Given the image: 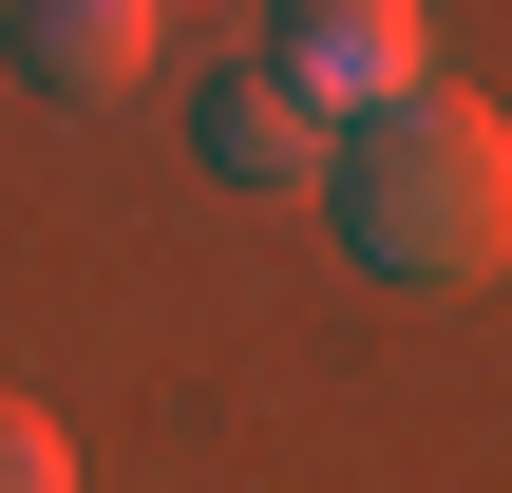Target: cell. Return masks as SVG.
<instances>
[{
	"label": "cell",
	"mask_w": 512,
	"mask_h": 493,
	"mask_svg": "<svg viewBox=\"0 0 512 493\" xmlns=\"http://www.w3.org/2000/svg\"><path fill=\"white\" fill-rule=\"evenodd\" d=\"M323 209L361 247V285H494L512 266V114L494 95H380L342 152H323Z\"/></svg>",
	"instance_id": "obj_1"
},
{
	"label": "cell",
	"mask_w": 512,
	"mask_h": 493,
	"mask_svg": "<svg viewBox=\"0 0 512 493\" xmlns=\"http://www.w3.org/2000/svg\"><path fill=\"white\" fill-rule=\"evenodd\" d=\"M266 76L342 133V114H380V95H418V76H437V38H418V0H285Z\"/></svg>",
	"instance_id": "obj_2"
},
{
	"label": "cell",
	"mask_w": 512,
	"mask_h": 493,
	"mask_svg": "<svg viewBox=\"0 0 512 493\" xmlns=\"http://www.w3.org/2000/svg\"><path fill=\"white\" fill-rule=\"evenodd\" d=\"M190 152H209V171H228V190H304V171H323V152H342V133H323V114H304V95H285V76H266V57H228V76H209V95H190Z\"/></svg>",
	"instance_id": "obj_3"
},
{
	"label": "cell",
	"mask_w": 512,
	"mask_h": 493,
	"mask_svg": "<svg viewBox=\"0 0 512 493\" xmlns=\"http://www.w3.org/2000/svg\"><path fill=\"white\" fill-rule=\"evenodd\" d=\"M152 19H171V0H19V76H38L57 114H95V95L152 76Z\"/></svg>",
	"instance_id": "obj_4"
},
{
	"label": "cell",
	"mask_w": 512,
	"mask_h": 493,
	"mask_svg": "<svg viewBox=\"0 0 512 493\" xmlns=\"http://www.w3.org/2000/svg\"><path fill=\"white\" fill-rule=\"evenodd\" d=\"M0 493H76V437H57L38 399H0Z\"/></svg>",
	"instance_id": "obj_5"
}]
</instances>
